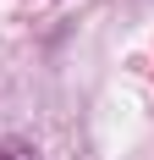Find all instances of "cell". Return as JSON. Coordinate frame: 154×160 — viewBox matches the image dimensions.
<instances>
[{
  "label": "cell",
  "mask_w": 154,
  "mask_h": 160,
  "mask_svg": "<svg viewBox=\"0 0 154 160\" xmlns=\"http://www.w3.org/2000/svg\"><path fill=\"white\" fill-rule=\"evenodd\" d=\"M0 160H39L28 144H0Z\"/></svg>",
  "instance_id": "6da1fadb"
}]
</instances>
